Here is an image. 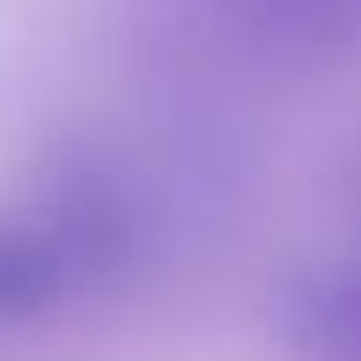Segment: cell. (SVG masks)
<instances>
[{
    "label": "cell",
    "instance_id": "cell-2",
    "mask_svg": "<svg viewBox=\"0 0 361 361\" xmlns=\"http://www.w3.org/2000/svg\"><path fill=\"white\" fill-rule=\"evenodd\" d=\"M231 34L288 68H322L361 51V0H220Z\"/></svg>",
    "mask_w": 361,
    "mask_h": 361
},
{
    "label": "cell",
    "instance_id": "cell-1",
    "mask_svg": "<svg viewBox=\"0 0 361 361\" xmlns=\"http://www.w3.org/2000/svg\"><path fill=\"white\" fill-rule=\"evenodd\" d=\"M102 214L96 209H62L51 220H0V322H28L51 310L79 265L102 254Z\"/></svg>",
    "mask_w": 361,
    "mask_h": 361
}]
</instances>
